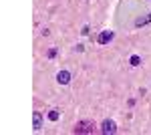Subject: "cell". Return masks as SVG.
<instances>
[{
    "instance_id": "1",
    "label": "cell",
    "mask_w": 151,
    "mask_h": 135,
    "mask_svg": "<svg viewBox=\"0 0 151 135\" xmlns=\"http://www.w3.org/2000/svg\"><path fill=\"white\" fill-rule=\"evenodd\" d=\"M101 131H103V133H115V131H117L115 121H111V119L103 121V125H101Z\"/></svg>"
},
{
    "instance_id": "2",
    "label": "cell",
    "mask_w": 151,
    "mask_h": 135,
    "mask_svg": "<svg viewBox=\"0 0 151 135\" xmlns=\"http://www.w3.org/2000/svg\"><path fill=\"white\" fill-rule=\"evenodd\" d=\"M57 81L60 83V85H67V83H70V73H69V71H58Z\"/></svg>"
},
{
    "instance_id": "3",
    "label": "cell",
    "mask_w": 151,
    "mask_h": 135,
    "mask_svg": "<svg viewBox=\"0 0 151 135\" xmlns=\"http://www.w3.org/2000/svg\"><path fill=\"white\" fill-rule=\"evenodd\" d=\"M111 38H113V32L111 30H103V32L99 34V45H107Z\"/></svg>"
},
{
    "instance_id": "4",
    "label": "cell",
    "mask_w": 151,
    "mask_h": 135,
    "mask_svg": "<svg viewBox=\"0 0 151 135\" xmlns=\"http://www.w3.org/2000/svg\"><path fill=\"white\" fill-rule=\"evenodd\" d=\"M40 125H42V115L40 113H35L32 115V127L35 129H40Z\"/></svg>"
},
{
    "instance_id": "5",
    "label": "cell",
    "mask_w": 151,
    "mask_h": 135,
    "mask_svg": "<svg viewBox=\"0 0 151 135\" xmlns=\"http://www.w3.org/2000/svg\"><path fill=\"white\" fill-rule=\"evenodd\" d=\"M75 131H77V133H85V131H91V123H79Z\"/></svg>"
},
{
    "instance_id": "6",
    "label": "cell",
    "mask_w": 151,
    "mask_h": 135,
    "mask_svg": "<svg viewBox=\"0 0 151 135\" xmlns=\"http://www.w3.org/2000/svg\"><path fill=\"white\" fill-rule=\"evenodd\" d=\"M58 117H60V113H58V109H52V111L48 113V119H50V121H58Z\"/></svg>"
},
{
    "instance_id": "7",
    "label": "cell",
    "mask_w": 151,
    "mask_h": 135,
    "mask_svg": "<svg viewBox=\"0 0 151 135\" xmlns=\"http://www.w3.org/2000/svg\"><path fill=\"white\" fill-rule=\"evenodd\" d=\"M129 63H131L133 67H139V65H141V56L133 55V56H131V58H129Z\"/></svg>"
}]
</instances>
